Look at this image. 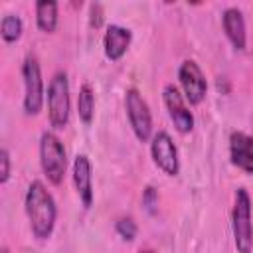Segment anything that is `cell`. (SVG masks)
<instances>
[{
    "label": "cell",
    "instance_id": "cell-1",
    "mask_svg": "<svg viewBox=\"0 0 253 253\" xmlns=\"http://www.w3.org/2000/svg\"><path fill=\"white\" fill-rule=\"evenodd\" d=\"M26 213L38 239H47L55 225V202L40 180H34L26 192Z\"/></svg>",
    "mask_w": 253,
    "mask_h": 253
},
{
    "label": "cell",
    "instance_id": "cell-4",
    "mask_svg": "<svg viewBox=\"0 0 253 253\" xmlns=\"http://www.w3.org/2000/svg\"><path fill=\"white\" fill-rule=\"evenodd\" d=\"M47 115L53 128H63L69 123V81L63 71L55 73L47 87Z\"/></svg>",
    "mask_w": 253,
    "mask_h": 253
},
{
    "label": "cell",
    "instance_id": "cell-13",
    "mask_svg": "<svg viewBox=\"0 0 253 253\" xmlns=\"http://www.w3.org/2000/svg\"><path fill=\"white\" fill-rule=\"evenodd\" d=\"M130 30L123 28V26H117V24H111L105 32V38H103V45H105V55L111 59V61H117L125 55V51L128 49L130 45Z\"/></svg>",
    "mask_w": 253,
    "mask_h": 253
},
{
    "label": "cell",
    "instance_id": "cell-18",
    "mask_svg": "<svg viewBox=\"0 0 253 253\" xmlns=\"http://www.w3.org/2000/svg\"><path fill=\"white\" fill-rule=\"evenodd\" d=\"M10 178V154L6 148L0 150V184H6Z\"/></svg>",
    "mask_w": 253,
    "mask_h": 253
},
{
    "label": "cell",
    "instance_id": "cell-12",
    "mask_svg": "<svg viewBox=\"0 0 253 253\" xmlns=\"http://www.w3.org/2000/svg\"><path fill=\"white\" fill-rule=\"evenodd\" d=\"M221 22H223V32H225L227 40L231 42V45L235 49L243 51L245 43H247V32H245V20H243L241 10L227 8L221 16Z\"/></svg>",
    "mask_w": 253,
    "mask_h": 253
},
{
    "label": "cell",
    "instance_id": "cell-7",
    "mask_svg": "<svg viewBox=\"0 0 253 253\" xmlns=\"http://www.w3.org/2000/svg\"><path fill=\"white\" fill-rule=\"evenodd\" d=\"M150 154H152V160L154 164L168 176H176L178 170H180V162H178V150H176V144L174 140L170 138L168 132L160 130L152 136V142H150Z\"/></svg>",
    "mask_w": 253,
    "mask_h": 253
},
{
    "label": "cell",
    "instance_id": "cell-8",
    "mask_svg": "<svg viewBox=\"0 0 253 253\" xmlns=\"http://www.w3.org/2000/svg\"><path fill=\"white\" fill-rule=\"evenodd\" d=\"M178 77H180L184 95L190 101V105H200L206 97V91H208V83H206V77H204L200 65L192 59H186L180 65Z\"/></svg>",
    "mask_w": 253,
    "mask_h": 253
},
{
    "label": "cell",
    "instance_id": "cell-3",
    "mask_svg": "<svg viewBox=\"0 0 253 253\" xmlns=\"http://www.w3.org/2000/svg\"><path fill=\"white\" fill-rule=\"evenodd\" d=\"M40 162L51 184H61L67 168V156L61 140L53 132H43L40 138Z\"/></svg>",
    "mask_w": 253,
    "mask_h": 253
},
{
    "label": "cell",
    "instance_id": "cell-14",
    "mask_svg": "<svg viewBox=\"0 0 253 253\" xmlns=\"http://www.w3.org/2000/svg\"><path fill=\"white\" fill-rule=\"evenodd\" d=\"M36 20L38 28L45 34H51L57 28V2L42 0L36 4Z\"/></svg>",
    "mask_w": 253,
    "mask_h": 253
},
{
    "label": "cell",
    "instance_id": "cell-19",
    "mask_svg": "<svg viewBox=\"0 0 253 253\" xmlns=\"http://www.w3.org/2000/svg\"><path fill=\"white\" fill-rule=\"evenodd\" d=\"M156 200H158V196H156V192H154V188H146V192H144V198H142V202H144V206H146V210L152 213L154 211V206H156Z\"/></svg>",
    "mask_w": 253,
    "mask_h": 253
},
{
    "label": "cell",
    "instance_id": "cell-2",
    "mask_svg": "<svg viewBox=\"0 0 253 253\" xmlns=\"http://www.w3.org/2000/svg\"><path fill=\"white\" fill-rule=\"evenodd\" d=\"M233 241L239 253L253 251V221H251V198L245 188L235 192V204L231 213Z\"/></svg>",
    "mask_w": 253,
    "mask_h": 253
},
{
    "label": "cell",
    "instance_id": "cell-9",
    "mask_svg": "<svg viewBox=\"0 0 253 253\" xmlns=\"http://www.w3.org/2000/svg\"><path fill=\"white\" fill-rule=\"evenodd\" d=\"M162 97H164V105L168 109V115H170L174 126L178 128V132H182V134L190 132L194 128V115L188 109L180 91L174 85H166L162 91Z\"/></svg>",
    "mask_w": 253,
    "mask_h": 253
},
{
    "label": "cell",
    "instance_id": "cell-5",
    "mask_svg": "<svg viewBox=\"0 0 253 253\" xmlns=\"http://www.w3.org/2000/svg\"><path fill=\"white\" fill-rule=\"evenodd\" d=\"M22 75H24V85H26L24 111L28 115H38L43 105V81H42V71H40V63L36 57L32 55L26 57L22 65Z\"/></svg>",
    "mask_w": 253,
    "mask_h": 253
},
{
    "label": "cell",
    "instance_id": "cell-6",
    "mask_svg": "<svg viewBox=\"0 0 253 253\" xmlns=\"http://www.w3.org/2000/svg\"><path fill=\"white\" fill-rule=\"evenodd\" d=\"M125 107H126V115H128V121H130V126L136 138L146 142L152 134V115L148 111L146 101L136 89H128L125 93Z\"/></svg>",
    "mask_w": 253,
    "mask_h": 253
},
{
    "label": "cell",
    "instance_id": "cell-15",
    "mask_svg": "<svg viewBox=\"0 0 253 253\" xmlns=\"http://www.w3.org/2000/svg\"><path fill=\"white\" fill-rule=\"evenodd\" d=\"M77 113H79V119L85 125H91L93 115H95V95H93V89H91L89 83H83L81 89H79V95H77Z\"/></svg>",
    "mask_w": 253,
    "mask_h": 253
},
{
    "label": "cell",
    "instance_id": "cell-11",
    "mask_svg": "<svg viewBox=\"0 0 253 253\" xmlns=\"http://www.w3.org/2000/svg\"><path fill=\"white\" fill-rule=\"evenodd\" d=\"M73 184L85 208L93 204V182H91V162L85 154L75 156L73 160Z\"/></svg>",
    "mask_w": 253,
    "mask_h": 253
},
{
    "label": "cell",
    "instance_id": "cell-10",
    "mask_svg": "<svg viewBox=\"0 0 253 253\" xmlns=\"http://www.w3.org/2000/svg\"><path fill=\"white\" fill-rule=\"evenodd\" d=\"M229 158L239 170L253 174V136L245 132H231L229 136Z\"/></svg>",
    "mask_w": 253,
    "mask_h": 253
},
{
    "label": "cell",
    "instance_id": "cell-22",
    "mask_svg": "<svg viewBox=\"0 0 253 253\" xmlns=\"http://www.w3.org/2000/svg\"><path fill=\"white\" fill-rule=\"evenodd\" d=\"M2 253H10V251H8V249H6V247H4V249H2Z\"/></svg>",
    "mask_w": 253,
    "mask_h": 253
},
{
    "label": "cell",
    "instance_id": "cell-17",
    "mask_svg": "<svg viewBox=\"0 0 253 253\" xmlns=\"http://www.w3.org/2000/svg\"><path fill=\"white\" fill-rule=\"evenodd\" d=\"M117 233L125 239V241H132L136 237V223L130 217H121L117 221Z\"/></svg>",
    "mask_w": 253,
    "mask_h": 253
},
{
    "label": "cell",
    "instance_id": "cell-21",
    "mask_svg": "<svg viewBox=\"0 0 253 253\" xmlns=\"http://www.w3.org/2000/svg\"><path fill=\"white\" fill-rule=\"evenodd\" d=\"M138 253H154V251H150V249H142V251H138Z\"/></svg>",
    "mask_w": 253,
    "mask_h": 253
},
{
    "label": "cell",
    "instance_id": "cell-20",
    "mask_svg": "<svg viewBox=\"0 0 253 253\" xmlns=\"http://www.w3.org/2000/svg\"><path fill=\"white\" fill-rule=\"evenodd\" d=\"M101 20H103V16H101V6H99V4H91V26L99 28V26H101Z\"/></svg>",
    "mask_w": 253,
    "mask_h": 253
},
{
    "label": "cell",
    "instance_id": "cell-16",
    "mask_svg": "<svg viewBox=\"0 0 253 253\" xmlns=\"http://www.w3.org/2000/svg\"><path fill=\"white\" fill-rule=\"evenodd\" d=\"M0 34H2L4 42H16L22 36V20L14 14L4 16L2 24H0Z\"/></svg>",
    "mask_w": 253,
    "mask_h": 253
}]
</instances>
